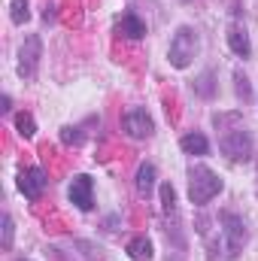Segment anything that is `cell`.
<instances>
[{"mask_svg": "<svg viewBox=\"0 0 258 261\" xmlns=\"http://www.w3.org/2000/svg\"><path fill=\"white\" fill-rule=\"evenodd\" d=\"M222 192V179H219V173H213L207 164H192L189 167V197H192V203L197 206H203V203H210L213 197Z\"/></svg>", "mask_w": 258, "mask_h": 261, "instance_id": "cell-1", "label": "cell"}, {"mask_svg": "<svg viewBox=\"0 0 258 261\" xmlns=\"http://www.w3.org/2000/svg\"><path fill=\"white\" fill-rule=\"evenodd\" d=\"M194 55H197V34H194V28L183 24V28L173 34V40H170L167 58H170V64L176 67V70H186V67L194 61Z\"/></svg>", "mask_w": 258, "mask_h": 261, "instance_id": "cell-2", "label": "cell"}, {"mask_svg": "<svg viewBox=\"0 0 258 261\" xmlns=\"http://www.w3.org/2000/svg\"><path fill=\"white\" fill-rule=\"evenodd\" d=\"M219 222H222V234H225V258H237L246 246V225L234 213H222Z\"/></svg>", "mask_w": 258, "mask_h": 261, "instance_id": "cell-3", "label": "cell"}, {"mask_svg": "<svg viewBox=\"0 0 258 261\" xmlns=\"http://www.w3.org/2000/svg\"><path fill=\"white\" fill-rule=\"evenodd\" d=\"M219 149H222L231 161H249V158H252V134L246 128L228 130V134L219 140Z\"/></svg>", "mask_w": 258, "mask_h": 261, "instance_id": "cell-4", "label": "cell"}, {"mask_svg": "<svg viewBox=\"0 0 258 261\" xmlns=\"http://www.w3.org/2000/svg\"><path fill=\"white\" fill-rule=\"evenodd\" d=\"M40 58H43V43L37 34H31L21 49H18V76L21 79H34L37 76V67H40Z\"/></svg>", "mask_w": 258, "mask_h": 261, "instance_id": "cell-5", "label": "cell"}, {"mask_svg": "<svg viewBox=\"0 0 258 261\" xmlns=\"http://www.w3.org/2000/svg\"><path fill=\"white\" fill-rule=\"evenodd\" d=\"M122 130L131 140H146V137H152L155 125H152V119H149V113L143 107H134V110H128L122 116Z\"/></svg>", "mask_w": 258, "mask_h": 261, "instance_id": "cell-6", "label": "cell"}, {"mask_svg": "<svg viewBox=\"0 0 258 261\" xmlns=\"http://www.w3.org/2000/svg\"><path fill=\"white\" fill-rule=\"evenodd\" d=\"M46 182L49 179H46V170L43 167H28V170L18 173V189H21V195L28 197V200H40Z\"/></svg>", "mask_w": 258, "mask_h": 261, "instance_id": "cell-7", "label": "cell"}, {"mask_svg": "<svg viewBox=\"0 0 258 261\" xmlns=\"http://www.w3.org/2000/svg\"><path fill=\"white\" fill-rule=\"evenodd\" d=\"M91 176H85V173H79V176H73V182H70V203H76L79 210H91L94 206V197H91Z\"/></svg>", "mask_w": 258, "mask_h": 261, "instance_id": "cell-8", "label": "cell"}, {"mask_svg": "<svg viewBox=\"0 0 258 261\" xmlns=\"http://www.w3.org/2000/svg\"><path fill=\"white\" fill-rule=\"evenodd\" d=\"M228 46H231L234 55L249 58V34H246L240 24H231V28H228Z\"/></svg>", "mask_w": 258, "mask_h": 261, "instance_id": "cell-9", "label": "cell"}, {"mask_svg": "<svg viewBox=\"0 0 258 261\" xmlns=\"http://www.w3.org/2000/svg\"><path fill=\"white\" fill-rule=\"evenodd\" d=\"M119 34L128 37V40H140V37H146V21L137 18L134 12H125L122 21H119Z\"/></svg>", "mask_w": 258, "mask_h": 261, "instance_id": "cell-10", "label": "cell"}, {"mask_svg": "<svg viewBox=\"0 0 258 261\" xmlns=\"http://www.w3.org/2000/svg\"><path fill=\"white\" fill-rule=\"evenodd\" d=\"M152 189H155V167L152 164H140L137 167V192L143 197H149Z\"/></svg>", "mask_w": 258, "mask_h": 261, "instance_id": "cell-11", "label": "cell"}, {"mask_svg": "<svg viewBox=\"0 0 258 261\" xmlns=\"http://www.w3.org/2000/svg\"><path fill=\"white\" fill-rule=\"evenodd\" d=\"M128 255L134 261H149L152 258V243H149V237H131L128 240Z\"/></svg>", "mask_w": 258, "mask_h": 261, "instance_id": "cell-12", "label": "cell"}, {"mask_svg": "<svg viewBox=\"0 0 258 261\" xmlns=\"http://www.w3.org/2000/svg\"><path fill=\"white\" fill-rule=\"evenodd\" d=\"M179 146H183L189 155H207V152H210L207 137H203V134H197V130H194V134H186V137L179 140Z\"/></svg>", "mask_w": 258, "mask_h": 261, "instance_id": "cell-13", "label": "cell"}, {"mask_svg": "<svg viewBox=\"0 0 258 261\" xmlns=\"http://www.w3.org/2000/svg\"><path fill=\"white\" fill-rule=\"evenodd\" d=\"M15 130H18L24 140H31V137L37 134V122H34V116H31V113H18V116H15Z\"/></svg>", "mask_w": 258, "mask_h": 261, "instance_id": "cell-14", "label": "cell"}, {"mask_svg": "<svg viewBox=\"0 0 258 261\" xmlns=\"http://www.w3.org/2000/svg\"><path fill=\"white\" fill-rule=\"evenodd\" d=\"M194 91H197L200 97H213V94H216V85H213V70H203V73L197 76Z\"/></svg>", "mask_w": 258, "mask_h": 261, "instance_id": "cell-15", "label": "cell"}, {"mask_svg": "<svg viewBox=\"0 0 258 261\" xmlns=\"http://www.w3.org/2000/svg\"><path fill=\"white\" fill-rule=\"evenodd\" d=\"M9 18H12L15 24H24V21L31 18V6H28V0H12V3H9Z\"/></svg>", "mask_w": 258, "mask_h": 261, "instance_id": "cell-16", "label": "cell"}, {"mask_svg": "<svg viewBox=\"0 0 258 261\" xmlns=\"http://www.w3.org/2000/svg\"><path fill=\"white\" fill-rule=\"evenodd\" d=\"M161 206H164L167 213L176 206V189H173L170 182H161Z\"/></svg>", "mask_w": 258, "mask_h": 261, "instance_id": "cell-17", "label": "cell"}, {"mask_svg": "<svg viewBox=\"0 0 258 261\" xmlns=\"http://www.w3.org/2000/svg\"><path fill=\"white\" fill-rule=\"evenodd\" d=\"M234 82H237V85H234V88H237V97L249 100V94H252V91H249V79H246V76L237 70V73H234Z\"/></svg>", "mask_w": 258, "mask_h": 261, "instance_id": "cell-18", "label": "cell"}, {"mask_svg": "<svg viewBox=\"0 0 258 261\" xmlns=\"http://www.w3.org/2000/svg\"><path fill=\"white\" fill-rule=\"evenodd\" d=\"M9 246H12V219L3 216V249H9Z\"/></svg>", "mask_w": 258, "mask_h": 261, "instance_id": "cell-19", "label": "cell"}, {"mask_svg": "<svg viewBox=\"0 0 258 261\" xmlns=\"http://www.w3.org/2000/svg\"><path fill=\"white\" fill-rule=\"evenodd\" d=\"M61 140H64V143H79V140H82V134H79L76 128H64V130H61Z\"/></svg>", "mask_w": 258, "mask_h": 261, "instance_id": "cell-20", "label": "cell"}, {"mask_svg": "<svg viewBox=\"0 0 258 261\" xmlns=\"http://www.w3.org/2000/svg\"><path fill=\"white\" fill-rule=\"evenodd\" d=\"M18 261H28V258H18Z\"/></svg>", "mask_w": 258, "mask_h": 261, "instance_id": "cell-21", "label": "cell"}]
</instances>
